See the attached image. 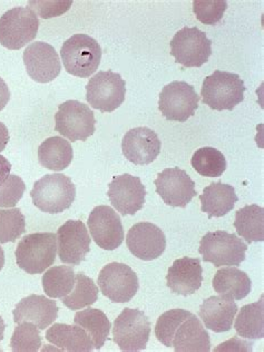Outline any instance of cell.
Instances as JSON below:
<instances>
[{
    "mask_svg": "<svg viewBox=\"0 0 264 352\" xmlns=\"http://www.w3.org/2000/svg\"><path fill=\"white\" fill-rule=\"evenodd\" d=\"M247 87L238 74L215 71L203 82L201 96L203 103L219 112L233 111L244 100Z\"/></svg>",
    "mask_w": 264,
    "mask_h": 352,
    "instance_id": "1",
    "label": "cell"
},
{
    "mask_svg": "<svg viewBox=\"0 0 264 352\" xmlns=\"http://www.w3.org/2000/svg\"><path fill=\"white\" fill-rule=\"evenodd\" d=\"M30 197L41 212L58 214L71 208L76 197V188L64 174H47L35 183Z\"/></svg>",
    "mask_w": 264,
    "mask_h": 352,
    "instance_id": "2",
    "label": "cell"
},
{
    "mask_svg": "<svg viewBox=\"0 0 264 352\" xmlns=\"http://www.w3.org/2000/svg\"><path fill=\"white\" fill-rule=\"evenodd\" d=\"M57 236L32 233L21 239L16 249L18 267L28 274H41L56 261Z\"/></svg>",
    "mask_w": 264,
    "mask_h": 352,
    "instance_id": "3",
    "label": "cell"
},
{
    "mask_svg": "<svg viewBox=\"0 0 264 352\" xmlns=\"http://www.w3.org/2000/svg\"><path fill=\"white\" fill-rule=\"evenodd\" d=\"M60 55L67 73L86 78L100 67L102 48L91 36L77 34L65 41Z\"/></svg>",
    "mask_w": 264,
    "mask_h": 352,
    "instance_id": "4",
    "label": "cell"
},
{
    "mask_svg": "<svg viewBox=\"0 0 264 352\" xmlns=\"http://www.w3.org/2000/svg\"><path fill=\"white\" fill-rule=\"evenodd\" d=\"M248 244L238 235L226 231L206 233L200 242L199 252L203 261L214 267H238L245 260Z\"/></svg>",
    "mask_w": 264,
    "mask_h": 352,
    "instance_id": "5",
    "label": "cell"
},
{
    "mask_svg": "<svg viewBox=\"0 0 264 352\" xmlns=\"http://www.w3.org/2000/svg\"><path fill=\"white\" fill-rule=\"evenodd\" d=\"M38 30V16L32 9H10L0 17V45L8 50H21L36 38Z\"/></svg>",
    "mask_w": 264,
    "mask_h": 352,
    "instance_id": "6",
    "label": "cell"
},
{
    "mask_svg": "<svg viewBox=\"0 0 264 352\" xmlns=\"http://www.w3.org/2000/svg\"><path fill=\"white\" fill-rule=\"evenodd\" d=\"M125 95L126 82L112 71L98 72L86 85L88 104L102 113L114 112L124 103Z\"/></svg>",
    "mask_w": 264,
    "mask_h": 352,
    "instance_id": "7",
    "label": "cell"
},
{
    "mask_svg": "<svg viewBox=\"0 0 264 352\" xmlns=\"http://www.w3.org/2000/svg\"><path fill=\"white\" fill-rule=\"evenodd\" d=\"M151 322L138 309H124L115 320L113 337L122 351H141L150 340Z\"/></svg>",
    "mask_w": 264,
    "mask_h": 352,
    "instance_id": "8",
    "label": "cell"
},
{
    "mask_svg": "<svg viewBox=\"0 0 264 352\" xmlns=\"http://www.w3.org/2000/svg\"><path fill=\"white\" fill-rule=\"evenodd\" d=\"M170 55L184 67H201L212 55V41L197 27H184L170 41Z\"/></svg>",
    "mask_w": 264,
    "mask_h": 352,
    "instance_id": "9",
    "label": "cell"
},
{
    "mask_svg": "<svg viewBox=\"0 0 264 352\" xmlns=\"http://www.w3.org/2000/svg\"><path fill=\"white\" fill-rule=\"evenodd\" d=\"M55 131L69 141H86L95 133V115L78 100H67L59 105L55 115Z\"/></svg>",
    "mask_w": 264,
    "mask_h": 352,
    "instance_id": "10",
    "label": "cell"
},
{
    "mask_svg": "<svg viewBox=\"0 0 264 352\" xmlns=\"http://www.w3.org/2000/svg\"><path fill=\"white\" fill-rule=\"evenodd\" d=\"M200 97L186 82H172L160 94L159 107L166 120L186 122L199 107Z\"/></svg>",
    "mask_w": 264,
    "mask_h": 352,
    "instance_id": "11",
    "label": "cell"
},
{
    "mask_svg": "<svg viewBox=\"0 0 264 352\" xmlns=\"http://www.w3.org/2000/svg\"><path fill=\"white\" fill-rule=\"evenodd\" d=\"M98 285L104 296L116 303L129 302L138 294V274L124 263L107 264L98 276Z\"/></svg>",
    "mask_w": 264,
    "mask_h": 352,
    "instance_id": "12",
    "label": "cell"
},
{
    "mask_svg": "<svg viewBox=\"0 0 264 352\" xmlns=\"http://www.w3.org/2000/svg\"><path fill=\"white\" fill-rule=\"evenodd\" d=\"M88 228L91 239L102 249L113 251L123 243V224L111 206H96L88 217Z\"/></svg>",
    "mask_w": 264,
    "mask_h": 352,
    "instance_id": "13",
    "label": "cell"
},
{
    "mask_svg": "<svg viewBox=\"0 0 264 352\" xmlns=\"http://www.w3.org/2000/svg\"><path fill=\"white\" fill-rule=\"evenodd\" d=\"M57 250L63 263L80 265L91 251V239L82 221L71 220L58 229Z\"/></svg>",
    "mask_w": 264,
    "mask_h": 352,
    "instance_id": "14",
    "label": "cell"
},
{
    "mask_svg": "<svg viewBox=\"0 0 264 352\" xmlns=\"http://www.w3.org/2000/svg\"><path fill=\"white\" fill-rule=\"evenodd\" d=\"M156 193L165 204L174 208H185L195 195V183L184 170L166 168L155 179Z\"/></svg>",
    "mask_w": 264,
    "mask_h": 352,
    "instance_id": "15",
    "label": "cell"
},
{
    "mask_svg": "<svg viewBox=\"0 0 264 352\" xmlns=\"http://www.w3.org/2000/svg\"><path fill=\"white\" fill-rule=\"evenodd\" d=\"M109 201L122 215H134L145 204L146 188L141 179L131 174L116 176L109 183Z\"/></svg>",
    "mask_w": 264,
    "mask_h": 352,
    "instance_id": "16",
    "label": "cell"
},
{
    "mask_svg": "<svg viewBox=\"0 0 264 352\" xmlns=\"http://www.w3.org/2000/svg\"><path fill=\"white\" fill-rule=\"evenodd\" d=\"M25 66L35 82H53L62 71V64L55 48L44 41L32 43L24 52Z\"/></svg>",
    "mask_w": 264,
    "mask_h": 352,
    "instance_id": "17",
    "label": "cell"
},
{
    "mask_svg": "<svg viewBox=\"0 0 264 352\" xmlns=\"http://www.w3.org/2000/svg\"><path fill=\"white\" fill-rule=\"evenodd\" d=\"M126 243L133 256L143 261H152L164 253L166 238L159 226L141 222L129 229Z\"/></svg>",
    "mask_w": 264,
    "mask_h": 352,
    "instance_id": "18",
    "label": "cell"
},
{
    "mask_svg": "<svg viewBox=\"0 0 264 352\" xmlns=\"http://www.w3.org/2000/svg\"><path fill=\"white\" fill-rule=\"evenodd\" d=\"M161 146L159 136L148 127L129 129L122 141L124 155L135 165L151 164L155 161Z\"/></svg>",
    "mask_w": 264,
    "mask_h": 352,
    "instance_id": "19",
    "label": "cell"
},
{
    "mask_svg": "<svg viewBox=\"0 0 264 352\" xmlns=\"http://www.w3.org/2000/svg\"><path fill=\"white\" fill-rule=\"evenodd\" d=\"M58 310L56 301L48 299L45 296L32 294L16 305L12 314L14 321L17 324L30 322L35 324L39 330H45L56 320Z\"/></svg>",
    "mask_w": 264,
    "mask_h": 352,
    "instance_id": "20",
    "label": "cell"
},
{
    "mask_svg": "<svg viewBox=\"0 0 264 352\" xmlns=\"http://www.w3.org/2000/svg\"><path fill=\"white\" fill-rule=\"evenodd\" d=\"M168 287L175 294L188 296L195 294L203 282V269L197 258H179L168 269Z\"/></svg>",
    "mask_w": 264,
    "mask_h": 352,
    "instance_id": "21",
    "label": "cell"
},
{
    "mask_svg": "<svg viewBox=\"0 0 264 352\" xmlns=\"http://www.w3.org/2000/svg\"><path fill=\"white\" fill-rule=\"evenodd\" d=\"M238 310V305L233 299L220 294L206 299L201 305L199 316L206 328L221 333L231 330Z\"/></svg>",
    "mask_w": 264,
    "mask_h": 352,
    "instance_id": "22",
    "label": "cell"
},
{
    "mask_svg": "<svg viewBox=\"0 0 264 352\" xmlns=\"http://www.w3.org/2000/svg\"><path fill=\"white\" fill-rule=\"evenodd\" d=\"M172 346L176 352L211 351V341L200 319L193 314L186 318L174 331Z\"/></svg>",
    "mask_w": 264,
    "mask_h": 352,
    "instance_id": "23",
    "label": "cell"
},
{
    "mask_svg": "<svg viewBox=\"0 0 264 352\" xmlns=\"http://www.w3.org/2000/svg\"><path fill=\"white\" fill-rule=\"evenodd\" d=\"M46 340L63 351L91 352L95 350L87 332L77 324L55 323L46 332Z\"/></svg>",
    "mask_w": 264,
    "mask_h": 352,
    "instance_id": "24",
    "label": "cell"
},
{
    "mask_svg": "<svg viewBox=\"0 0 264 352\" xmlns=\"http://www.w3.org/2000/svg\"><path fill=\"white\" fill-rule=\"evenodd\" d=\"M200 201L202 203L201 210L212 219L224 217L232 211L239 197L232 185L217 182L212 183L204 188L202 195H200Z\"/></svg>",
    "mask_w": 264,
    "mask_h": 352,
    "instance_id": "25",
    "label": "cell"
},
{
    "mask_svg": "<svg viewBox=\"0 0 264 352\" xmlns=\"http://www.w3.org/2000/svg\"><path fill=\"white\" fill-rule=\"evenodd\" d=\"M215 292L233 300H242L249 296L252 283L249 276L238 267H224L217 271L213 279Z\"/></svg>",
    "mask_w": 264,
    "mask_h": 352,
    "instance_id": "26",
    "label": "cell"
},
{
    "mask_svg": "<svg viewBox=\"0 0 264 352\" xmlns=\"http://www.w3.org/2000/svg\"><path fill=\"white\" fill-rule=\"evenodd\" d=\"M73 157L71 143L59 136L47 138L38 148V160L41 166L55 172L66 170L71 165Z\"/></svg>",
    "mask_w": 264,
    "mask_h": 352,
    "instance_id": "27",
    "label": "cell"
},
{
    "mask_svg": "<svg viewBox=\"0 0 264 352\" xmlns=\"http://www.w3.org/2000/svg\"><path fill=\"white\" fill-rule=\"evenodd\" d=\"M234 228L248 243L263 242L264 208L256 204L241 208L235 214Z\"/></svg>",
    "mask_w": 264,
    "mask_h": 352,
    "instance_id": "28",
    "label": "cell"
},
{
    "mask_svg": "<svg viewBox=\"0 0 264 352\" xmlns=\"http://www.w3.org/2000/svg\"><path fill=\"white\" fill-rule=\"evenodd\" d=\"M74 322L87 332L95 349H102L111 331V322L103 311L98 309H86L75 314Z\"/></svg>",
    "mask_w": 264,
    "mask_h": 352,
    "instance_id": "29",
    "label": "cell"
},
{
    "mask_svg": "<svg viewBox=\"0 0 264 352\" xmlns=\"http://www.w3.org/2000/svg\"><path fill=\"white\" fill-rule=\"evenodd\" d=\"M235 330L241 337L247 339H262L264 337V301L244 305L235 321Z\"/></svg>",
    "mask_w": 264,
    "mask_h": 352,
    "instance_id": "30",
    "label": "cell"
},
{
    "mask_svg": "<svg viewBox=\"0 0 264 352\" xmlns=\"http://www.w3.org/2000/svg\"><path fill=\"white\" fill-rule=\"evenodd\" d=\"M41 281L45 294L53 299H62L71 294L75 287L76 274L73 267L59 265L46 271Z\"/></svg>",
    "mask_w": 264,
    "mask_h": 352,
    "instance_id": "31",
    "label": "cell"
},
{
    "mask_svg": "<svg viewBox=\"0 0 264 352\" xmlns=\"http://www.w3.org/2000/svg\"><path fill=\"white\" fill-rule=\"evenodd\" d=\"M98 299V287L93 279L84 273H77L75 287L71 294L63 296L62 302L71 310L82 309L94 305Z\"/></svg>",
    "mask_w": 264,
    "mask_h": 352,
    "instance_id": "32",
    "label": "cell"
},
{
    "mask_svg": "<svg viewBox=\"0 0 264 352\" xmlns=\"http://www.w3.org/2000/svg\"><path fill=\"white\" fill-rule=\"evenodd\" d=\"M192 166L197 173L206 177H219L226 172V160L223 153L213 147H202L194 153Z\"/></svg>",
    "mask_w": 264,
    "mask_h": 352,
    "instance_id": "33",
    "label": "cell"
},
{
    "mask_svg": "<svg viewBox=\"0 0 264 352\" xmlns=\"http://www.w3.org/2000/svg\"><path fill=\"white\" fill-rule=\"evenodd\" d=\"M26 231V220L19 208H0V244L15 242Z\"/></svg>",
    "mask_w": 264,
    "mask_h": 352,
    "instance_id": "34",
    "label": "cell"
},
{
    "mask_svg": "<svg viewBox=\"0 0 264 352\" xmlns=\"http://www.w3.org/2000/svg\"><path fill=\"white\" fill-rule=\"evenodd\" d=\"M10 346L14 352H36L41 350V338L35 324L19 323L12 333Z\"/></svg>",
    "mask_w": 264,
    "mask_h": 352,
    "instance_id": "35",
    "label": "cell"
},
{
    "mask_svg": "<svg viewBox=\"0 0 264 352\" xmlns=\"http://www.w3.org/2000/svg\"><path fill=\"white\" fill-rule=\"evenodd\" d=\"M191 312L183 309H174L164 312L156 322L155 336L157 340L165 346H172V337L179 323L191 316Z\"/></svg>",
    "mask_w": 264,
    "mask_h": 352,
    "instance_id": "36",
    "label": "cell"
},
{
    "mask_svg": "<svg viewBox=\"0 0 264 352\" xmlns=\"http://www.w3.org/2000/svg\"><path fill=\"white\" fill-rule=\"evenodd\" d=\"M228 9L226 0H195L193 3L194 14L197 19L206 25L220 23Z\"/></svg>",
    "mask_w": 264,
    "mask_h": 352,
    "instance_id": "37",
    "label": "cell"
},
{
    "mask_svg": "<svg viewBox=\"0 0 264 352\" xmlns=\"http://www.w3.org/2000/svg\"><path fill=\"white\" fill-rule=\"evenodd\" d=\"M26 191L24 181L17 175H9L8 179L0 185V208H14Z\"/></svg>",
    "mask_w": 264,
    "mask_h": 352,
    "instance_id": "38",
    "label": "cell"
},
{
    "mask_svg": "<svg viewBox=\"0 0 264 352\" xmlns=\"http://www.w3.org/2000/svg\"><path fill=\"white\" fill-rule=\"evenodd\" d=\"M73 1H30V6L35 10L41 18L57 17L67 12Z\"/></svg>",
    "mask_w": 264,
    "mask_h": 352,
    "instance_id": "39",
    "label": "cell"
},
{
    "mask_svg": "<svg viewBox=\"0 0 264 352\" xmlns=\"http://www.w3.org/2000/svg\"><path fill=\"white\" fill-rule=\"evenodd\" d=\"M252 346L253 342L240 340L239 338L234 337L215 348L214 351H252Z\"/></svg>",
    "mask_w": 264,
    "mask_h": 352,
    "instance_id": "40",
    "label": "cell"
},
{
    "mask_svg": "<svg viewBox=\"0 0 264 352\" xmlns=\"http://www.w3.org/2000/svg\"><path fill=\"white\" fill-rule=\"evenodd\" d=\"M9 100H10V91L6 82L0 77V112L6 107Z\"/></svg>",
    "mask_w": 264,
    "mask_h": 352,
    "instance_id": "41",
    "label": "cell"
},
{
    "mask_svg": "<svg viewBox=\"0 0 264 352\" xmlns=\"http://www.w3.org/2000/svg\"><path fill=\"white\" fill-rule=\"evenodd\" d=\"M10 170H12V164L5 156L0 155V185L3 184V182L8 179Z\"/></svg>",
    "mask_w": 264,
    "mask_h": 352,
    "instance_id": "42",
    "label": "cell"
},
{
    "mask_svg": "<svg viewBox=\"0 0 264 352\" xmlns=\"http://www.w3.org/2000/svg\"><path fill=\"white\" fill-rule=\"evenodd\" d=\"M9 142V132L5 124L0 122V152L6 148Z\"/></svg>",
    "mask_w": 264,
    "mask_h": 352,
    "instance_id": "43",
    "label": "cell"
},
{
    "mask_svg": "<svg viewBox=\"0 0 264 352\" xmlns=\"http://www.w3.org/2000/svg\"><path fill=\"white\" fill-rule=\"evenodd\" d=\"M5 328H6V324H5V321H3V318L0 316V341L3 340V335H5Z\"/></svg>",
    "mask_w": 264,
    "mask_h": 352,
    "instance_id": "44",
    "label": "cell"
},
{
    "mask_svg": "<svg viewBox=\"0 0 264 352\" xmlns=\"http://www.w3.org/2000/svg\"><path fill=\"white\" fill-rule=\"evenodd\" d=\"M3 265H5V252L3 248L0 247V271L3 270Z\"/></svg>",
    "mask_w": 264,
    "mask_h": 352,
    "instance_id": "45",
    "label": "cell"
}]
</instances>
